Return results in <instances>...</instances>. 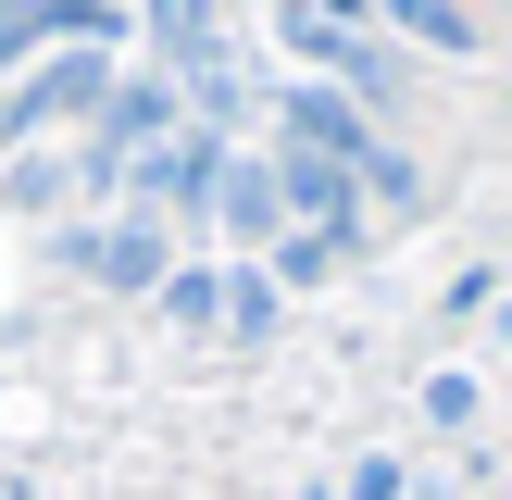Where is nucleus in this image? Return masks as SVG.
Returning <instances> with one entry per match:
<instances>
[{
  "label": "nucleus",
  "mask_w": 512,
  "mask_h": 500,
  "mask_svg": "<svg viewBox=\"0 0 512 500\" xmlns=\"http://www.w3.org/2000/svg\"><path fill=\"white\" fill-rule=\"evenodd\" d=\"M213 225H225V238H275V225H288L275 163H238V150H225V175H213Z\"/></svg>",
  "instance_id": "8"
},
{
  "label": "nucleus",
  "mask_w": 512,
  "mask_h": 500,
  "mask_svg": "<svg viewBox=\"0 0 512 500\" xmlns=\"http://www.w3.org/2000/svg\"><path fill=\"white\" fill-rule=\"evenodd\" d=\"M100 50V38H113V0H13V13H0V75H13L25 63V50Z\"/></svg>",
  "instance_id": "7"
},
{
  "label": "nucleus",
  "mask_w": 512,
  "mask_h": 500,
  "mask_svg": "<svg viewBox=\"0 0 512 500\" xmlns=\"http://www.w3.org/2000/svg\"><path fill=\"white\" fill-rule=\"evenodd\" d=\"M0 13H13V0H0Z\"/></svg>",
  "instance_id": "11"
},
{
  "label": "nucleus",
  "mask_w": 512,
  "mask_h": 500,
  "mask_svg": "<svg viewBox=\"0 0 512 500\" xmlns=\"http://www.w3.org/2000/svg\"><path fill=\"white\" fill-rule=\"evenodd\" d=\"M163 138H175V88H113L100 125H88V150H75V175H88V188H138Z\"/></svg>",
  "instance_id": "2"
},
{
  "label": "nucleus",
  "mask_w": 512,
  "mask_h": 500,
  "mask_svg": "<svg viewBox=\"0 0 512 500\" xmlns=\"http://www.w3.org/2000/svg\"><path fill=\"white\" fill-rule=\"evenodd\" d=\"M63 263L88 275V288H163L175 250H163V213H113V225H75Z\"/></svg>",
  "instance_id": "4"
},
{
  "label": "nucleus",
  "mask_w": 512,
  "mask_h": 500,
  "mask_svg": "<svg viewBox=\"0 0 512 500\" xmlns=\"http://www.w3.org/2000/svg\"><path fill=\"white\" fill-rule=\"evenodd\" d=\"M275 200H288V238H350V163L325 150H275Z\"/></svg>",
  "instance_id": "6"
},
{
  "label": "nucleus",
  "mask_w": 512,
  "mask_h": 500,
  "mask_svg": "<svg viewBox=\"0 0 512 500\" xmlns=\"http://www.w3.org/2000/svg\"><path fill=\"white\" fill-rule=\"evenodd\" d=\"M275 125H288V150H325V163H350V188L375 175V200H388V213H413V163H400V150L375 138V125L350 113V100H325V88H288V100H275Z\"/></svg>",
  "instance_id": "1"
},
{
  "label": "nucleus",
  "mask_w": 512,
  "mask_h": 500,
  "mask_svg": "<svg viewBox=\"0 0 512 500\" xmlns=\"http://www.w3.org/2000/svg\"><path fill=\"white\" fill-rule=\"evenodd\" d=\"M125 75L100 63V50H63V63L50 75H25V88H0V150H25V138H50V125L63 113H100V100H113Z\"/></svg>",
  "instance_id": "3"
},
{
  "label": "nucleus",
  "mask_w": 512,
  "mask_h": 500,
  "mask_svg": "<svg viewBox=\"0 0 512 500\" xmlns=\"http://www.w3.org/2000/svg\"><path fill=\"white\" fill-rule=\"evenodd\" d=\"M363 13L400 25L413 50H463V63H475V13H463V0H363Z\"/></svg>",
  "instance_id": "9"
},
{
  "label": "nucleus",
  "mask_w": 512,
  "mask_h": 500,
  "mask_svg": "<svg viewBox=\"0 0 512 500\" xmlns=\"http://www.w3.org/2000/svg\"><path fill=\"white\" fill-rule=\"evenodd\" d=\"M275 38H288L313 75H338V88L388 100V50H375V25H338V13H275Z\"/></svg>",
  "instance_id": "5"
},
{
  "label": "nucleus",
  "mask_w": 512,
  "mask_h": 500,
  "mask_svg": "<svg viewBox=\"0 0 512 500\" xmlns=\"http://www.w3.org/2000/svg\"><path fill=\"white\" fill-rule=\"evenodd\" d=\"M163 313H175V325H225V275H213V263H175V275H163Z\"/></svg>",
  "instance_id": "10"
}]
</instances>
